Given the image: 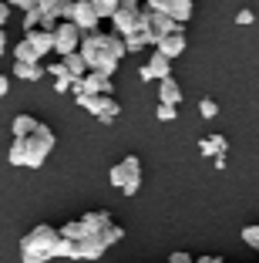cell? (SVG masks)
I'll use <instances>...</instances> for the list:
<instances>
[{
	"instance_id": "obj_1",
	"label": "cell",
	"mask_w": 259,
	"mask_h": 263,
	"mask_svg": "<svg viewBox=\"0 0 259 263\" xmlns=\"http://www.w3.org/2000/svg\"><path fill=\"white\" fill-rule=\"evenodd\" d=\"M77 54L84 58L88 71H101V74H114L122 58L128 54L125 51V37L122 34H111V31H88L81 37V47Z\"/></svg>"
},
{
	"instance_id": "obj_2",
	"label": "cell",
	"mask_w": 259,
	"mask_h": 263,
	"mask_svg": "<svg viewBox=\"0 0 259 263\" xmlns=\"http://www.w3.org/2000/svg\"><path fill=\"white\" fill-rule=\"evenodd\" d=\"M57 243H61V233L54 226L41 223L34 226L27 236L21 240V263H47L57 256Z\"/></svg>"
},
{
	"instance_id": "obj_3",
	"label": "cell",
	"mask_w": 259,
	"mask_h": 263,
	"mask_svg": "<svg viewBox=\"0 0 259 263\" xmlns=\"http://www.w3.org/2000/svg\"><path fill=\"white\" fill-rule=\"evenodd\" d=\"M21 142H24V165H27V169H41L44 159L51 155V148H54V132L41 122L37 128H34L27 139H21Z\"/></svg>"
},
{
	"instance_id": "obj_4",
	"label": "cell",
	"mask_w": 259,
	"mask_h": 263,
	"mask_svg": "<svg viewBox=\"0 0 259 263\" xmlns=\"http://www.w3.org/2000/svg\"><path fill=\"white\" fill-rule=\"evenodd\" d=\"M111 186L114 189H122L125 196H135L138 189H142V159L138 155H125L122 162L111 169Z\"/></svg>"
},
{
	"instance_id": "obj_5",
	"label": "cell",
	"mask_w": 259,
	"mask_h": 263,
	"mask_svg": "<svg viewBox=\"0 0 259 263\" xmlns=\"http://www.w3.org/2000/svg\"><path fill=\"white\" fill-rule=\"evenodd\" d=\"M178 27V21H172L168 14H162V10H152V7H145V17H142V24H138V31L145 34V41H148V47H155L165 34H172Z\"/></svg>"
},
{
	"instance_id": "obj_6",
	"label": "cell",
	"mask_w": 259,
	"mask_h": 263,
	"mask_svg": "<svg viewBox=\"0 0 259 263\" xmlns=\"http://www.w3.org/2000/svg\"><path fill=\"white\" fill-rule=\"evenodd\" d=\"M142 17H145V4H142V0H122L118 10H114V17H111L114 34H122V37H125V34L138 31Z\"/></svg>"
},
{
	"instance_id": "obj_7",
	"label": "cell",
	"mask_w": 259,
	"mask_h": 263,
	"mask_svg": "<svg viewBox=\"0 0 259 263\" xmlns=\"http://www.w3.org/2000/svg\"><path fill=\"white\" fill-rule=\"evenodd\" d=\"M74 101L81 108H88L94 118H101V122H114V118L122 115V105H118L111 95H77Z\"/></svg>"
},
{
	"instance_id": "obj_8",
	"label": "cell",
	"mask_w": 259,
	"mask_h": 263,
	"mask_svg": "<svg viewBox=\"0 0 259 263\" xmlns=\"http://www.w3.org/2000/svg\"><path fill=\"white\" fill-rule=\"evenodd\" d=\"M81 37H84V31L77 27L74 21H61L57 27H54V51L57 54H74L77 47H81Z\"/></svg>"
},
{
	"instance_id": "obj_9",
	"label": "cell",
	"mask_w": 259,
	"mask_h": 263,
	"mask_svg": "<svg viewBox=\"0 0 259 263\" xmlns=\"http://www.w3.org/2000/svg\"><path fill=\"white\" fill-rule=\"evenodd\" d=\"M71 91L77 95H111V74H101V71H88L84 78H74Z\"/></svg>"
},
{
	"instance_id": "obj_10",
	"label": "cell",
	"mask_w": 259,
	"mask_h": 263,
	"mask_svg": "<svg viewBox=\"0 0 259 263\" xmlns=\"http://www.w3.org/2000/svg\"><path fill=\"white\" fill-rule=\"evenodd\" d=\"M145 7L162 10V14H168L172 21L185 24V21L192 17V7H195V0H145Z\"/></svg>"
},
{
	"instance_id": "obj_11",
	"label": "cell",
	"mask_w": 259,
	"mask_h": 263,
	"mask_svg": "<svg viewBox=\"0 0 259 263\" xmlns=\"http://www.w3.org/2000/svg\"><path fill=\"white\" fill-rule=\"evenodd\" d=\"M71 21L81 27L84 34L88 31H98V24H101V17H98V10H94V4L91 0H74V10H71Z\"/></svg>"
},
{
	"instance_id": "obj_12",
	"label": "cell",
	"mask_w": 259,
	"mask_h": 263,
	"mask_svg": "<svg viewBox=\"0 0 259 263\" xmlns=\"http://www.w3.org/2000/svg\"><path fill=\"white\" fill-rule=\"evenodd\" d=\"M138 74H142V81H162V78L172 74V58H165L162 51H155V54L142 64V71H138Z\"/></svg>"
},
{
	"instance_id": "obj_13",
	"label": "cell",
	"mask_w": 259,
	"mask_h": 263,
	"mask_svg": "<svg viewBox=\"0 0 259 263\" xmlns=\"http://www.w3.org/2000/svg\"><path fill=\"white\" fill-rule=\"evenodd\" d=\"M111 213H108V209H94V213H84V216H77V226H81V233L84 236H91V233H101L105 230L108 223H111ZM81 236V240H84Z\"/></svg>"
},
{
	"instance_id": "obj_14",
	"label": "cell",
	"mask_w": 259,
	"mask_h": 263,
	"mask_svg": "<svg viewBox=\"0 0 259 263\" xmlns=\"http://www.w3.org/2000/svg\"><path fill=\"white\" fill-rule=\"evenodd\" d=\"M105 250H108V243L101 240V233H91V236L77 240V260H101Z\"/></svg>"
},
{
	"instance_id": "obj_15",
	"label": "cell",
	"mask_w": 259,
	"mask_h": 263,
	"mask_svg": "<svg viewBox=\"0 0 259 263\" xmlns=\"http://www.w3.org/2000/svg\"><path fill=\"white\" fill-rule=\"evenodd\" d=\"M155 51H162L165 58H178V54H182V51H185V31H182V24H178L172 34H165V37L155 44Z\"/></svg>"
},
{
	"instance_id": "obj_16",
	"label": "cell",
	"mask_w": 259,
	"mask_h": 263,
	"mask_svg": "<svg viewBox=\"0 0 259 263\" xmlns=\"http://www.w3.org/2000/svg\"><path fill=\"white\" fill-rule=\"evenodd\" d=\"M27 41L34 44V51H37L41 58H47L54 51V31H44V27H34V31H27Z\"/></svg>"
},
{
	"instance_id": "obj_17",
	"label": "cell",
	"mask_w": 259,
	"mask_h": 263,
	"mask_svg": "<svg viewBox=\"0 0 259 263\" xmlns=\"http://www.w3.org/2000/svg\"><path fill=\"white\" fill-rule=\"evenodd\" d=\"M158 101H162V105H175V108H178V101H182V88H178V81L172 74L158 81Z\"/></svg>"
},
{
	"instance_id": "obj_18",
	"label": "cell",
	"mask_w": 259,
	"mask_h": 263,
	"mask_svg": "<svg viewBox=\"0 0 259 263\" xmlns=\"http://www.w3.org/2000/svg\"><path fill=\"white\" fill-rule=\"evenodd\" d=\"M47 74V68L41 61H14V78L21 81H41Z\"/></svg>"
},
{
	"instance_id": "obj_19",
	"label": "cell",
	"mask_w": 259,
	"mask_h": 263,
	"mask_svg": "<svg viewBox=\"0 0 259 263\" xmlns=\"http://www.w3.org/2000/svg\"><path fill=\"white\" fill-rule=\"evenodd\" d=\"M198 152L206 155V159H215V155H226L229 152V142L222 135H206V139L198 142Z\"/></svg>"
},
{
	"instance_id": "obj_20",
	"label": "cell",
	"mask_w": 259,
	"mask_h": 263,
	"mask_svg": "<svg viewBox=\"0 0 259 263\" xmlns=\"http://www.w3.org/2000/svg\"><path fill=\"white\" fill-rule=\"evenodd\" d=\"M47 74H54V91H57V95H61V91H71V85H74V78L68 74V68H64L61 61L47 64Z\"/></svg>"
},
{
	"instance_id": "obj_21",
	"label": "cell",
	"mask_w": 259,
	"mask_h": 263,
	"mask_svg": "<svg viewBox=\"0 0 259 263\" xmlns=\"http://www.w3.org/2000/svg\"><path fill=\"white\" fill-rule=\"evenodd\" d=\"M37 125H41V122H37L34 115H17L14 125H10V132H14V139H27V135H31Z\"/></svg>"
},
{
	"instance_id": "obj_22",
	"label": "cell",
	"mask_w": 259,
	"mask_h": 263,
	"mask_svg": "<svg viewBox=\"0 0 259 263\" xmlns=\"http://www.w3.org/2000/svg\"><path fill=\"white\" fill-rule=\"evenodd\" d=\"M61 64L68 68V74H71V78H84V74H88V64H84V58L77 54V51H74V54H64V58H61Z\"/></svg>"
},
{
	"instance_id": "obj_23",
	"label": "cell",
	"mask_w": 259,
	"mask_h": 263,
	"mask_svg": "<svg viewBox=\"0 0 259 263\" xmlns=\"http://www.w3.org/2000/svg\"><path fill=\"white\" fill-rule=\"evenodd\" d=\"M14 61H41V54H37V51H34V44H31V41L24 37L21 44L14 47Z\"/></svg>"
},
{
	"instance_id": "obj_24",
	"label": "cell",
	"mask_w": 259,
	"mask_h": 263,
	"mask_svg": "<svg viewBox=\"0 0 259 263\" xmlns=\"http://www.w3.org/2000/svg\"><path fill=\"white\" fill-rule=\"evenodd\" d=\"M91 4H94V10H98V17H101V21H111L122 0H91Z\"/></svg>"
},
{
	"instance_id": "obj_25",
	"label": "cell",
	"mask_w": 259,
	"mask_h": 263,
	"mask_svg": "<svg viewBox=\"0 0 259 263\" xmlns=\"http://www.w3.org/2000/svg\"><path fill=\"white\" fill-rule=\"evenodd\" d=\"M101 240H105L108 247H114V243H118V240H125V230H122V226H118V223H114V219H111V223H108L105 230H101Z\"/></svg>"
},
{
	"instance_id": "obj_26",
	"label": "cell",
	"mask_w": 259,
	"mask_h": 263,
	"mask_svg": "<svg viewBox=\"0 0 259 263\" xmlns=\"http://www.w3.org/2000/svg\"><path fill=\"white\" fill-rule=\"evenodd\" d=\"M142 47H148V41H145V34H142V31L125 34V51H142Z\"/></svg>"
},
{
	"instance_id": "obj_27",
	"label": "cell",
	"mask_w": 259,
	"mask_h": 263,
	"mask_svg": "<svg viewBox=\"0 0 259 263\" xmlns=\"http://www.w3.org/2000/svg\"><path fill=\"white\" fill-rule=\"evenodd\" d=\"M57 256H64V260H77V243L61 236V243H57Z\"/></svg>"
},
{
	"instance_id": "obj_28",
	"label": "cell",
	"mask_w": 259,
	"mask_h": 263,
	"mask_svg": "<svg viewBox=\"0 0 259 263\" xmlns=\"http://www.w3.org/2000/svg\"><path fill=\"white\" fill-rule=\"evenodd\" d=\"M243 243H246V247H252V250H259V223H252V226H246V230H243Z\"/></svg>"
},
{
	"instance_id": "obj_29",
	"label": "cell",
	"mask_w": 259,
	"mask_h": 263,
	"mask_svg": "<svg viewBox=\"0 0 259 263\" xmlns=\"http://www.w3.org/2000/svg\"><path fill=\"white\" fill-rule=\"evenodd\" d=\"M34 27H41V10L37 7L24 10V31H34Z\"/></svg>"
},
{
	"instance_id": "obj_30",
	"label": "cell",
	"mask_w": 259,
	"mask_h": 263,
	"mask_svg": "<svg viewBox=\"0 0 259 263\" xmlns=\"http://www.w3.org/2000/svg\"><path fill=\"white\" fill-rule=\"evenodd\" d=\"M198 115H202V118H215V115H219V105H215L212 98H202V101H198Z\"/></svg>"
},
{
	"instance_id": "obj_31",
	"label": "cell",
	"mask_w": 259,
	"mask_h": 263,
	"mask_svg": "<svg viewBox=\"0 0 259 263\" xmlns=\"http://www.w3.org/2000/svg\"><path fill=\"white\" fill-rule=\"evenodd\" d=\"M155 115H158V122H175V105H162L158 101V108H155Z\"/></svg>"
},
{
	"instance_id": "obj_32",
	"label": "cell",
	"mask_w": 259,
	"mask_h": 263,
	"mask_svg": "<svg viewBox=\"0 0 259 263\" xmlns=\"http://www.w3.org/2000/svg\"><path fill=\"white\" fill-rule=\"evenodd\" d=\"M10 7H21V10H31V7H37L41 0H7Z\"/></svg>"
},
{
	"instance_id": "obj_33",
	"label": "cell",
	"mask_w": 259,
	"mask_h": 263,
	"mask_svg": "<svg viewBox=\"0 0 259 263\" xmlns=\"http://www.w3.org/2000/svg\"><path fill=\"white\" fill-rule=\"evenodd\" d=\"M7 21H10V4H7V0H0V27H4Z\"/></svg>"
},
{
	"instance_id": "obj_34",
	"label": "cell",
	"mask_w": 259,
	"mask_h": 263,
	"mask_svg": "<svg viewBox=\"0 0 259 263\" xmlns=\"http://www.w3.org/2000/svg\"><path fill=\"white\" fill-rule=\"evenodd\" d=\"M252 21H256L252 10H239V14H236V24H252Z\"/></svg>"
},
{
	"instance_id": "obj_35",
	"label": "cell",
	"mask_w": 259,
	"mask_h": 263,
	"mask_svg": "<svg viewBox=\"0 0 259 263\" xmlns=\"http://www.w3.org/2000/svg\"><path fill=\"white\" fill-rule=\"evenodd\" d=\"M168 263H192V256L178 250V253H172V256H168Z\"/></svg>"
},
{
	"instance_id": "obj_36",
	"label": "cell",
	"mask_w": 259,
	"mask_h": 263,
	"mask_svg": "<svg viewBox=\"0 0 259 263\" xmlns=\"http://www.w3.org/2000/svg\"><path fill=\"white\" fill-rule=\"evenodd\" d=\"M7 91H10V78H7V74H0V98H4Z\"/></svg>"
},
{
	"instance_id": "obj_37",
	"label": "cell",
	"mask_w": 259,
	"mask_h": 263,
	"mask_svg": "<svg viewBox=\"0 0 259 263\" xmlns=\"http://www.w3.org/2000/svg\"><path fill=\"white\" fill-rule=\"evenodd\" d=\"M7 54V31H4V27H0V58Z\"/></svg>"
},
{
	"instance_id": "obj_38",
	"label": "cell",
	"mask_w": 259,
	"mask_h": 263,
	"mask_svg": "<svg viewBox=\"0 0 259 263\" xmlns=\"http://www.w3.org/2000/svg\"><path fill=\"white\" fill-rule=\"evenodd\" d=\"M192 263H222L219 256H198V260H192Z\"/></svg>"
}]
</instances>
